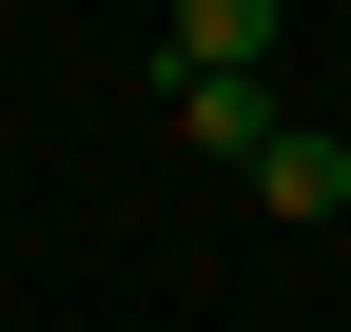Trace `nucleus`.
Wrapping results in <instances>:
<instances>
[{"instance_id": "f257e3e1", "label": "nucleus", "mask_w": 351, "mask_h": 332, "mask_svg": "<svg viewBox=\"0 0 351 332\" xmlns=\"http://www.w3.org/2000/svg\"><path fill=\"white\" fill-rule=\"evenodd\" d=\"M274 59V0H176L156 20V98H215V78H254Z\"/></svg>"}, {"instance_id": "f03ea898", "label": "nucleus", "mask_w": 351, "mask_h": 332, "mask_svg": "<svg viewBox=\"0 0 351 332\" xmlns=\"http://www.w3.org/2000/svg\"><path fill=\"white\" fill-rule=\"evenodd\" d=\"M254 195H274V215H351V137H313V117H293V137L254 156Z\"/></svg>"}]
</instances>
